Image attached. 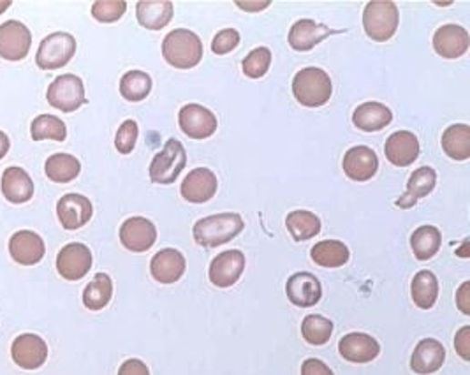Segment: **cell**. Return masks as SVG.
Instances as JSON below:
<instances>
[{"label":"cell","instance_id":"1","mask_svg":"<svg viewBox=\"0 0 470 375\" xmlns=\"http://www.w3.org/2000/svg\"><path fill=\"white\" fill-rule=\"evenodd\" d=\"M162 55L166 62L177 69H192L203 58V43L192 30L177 28L164 37Z\"/></svg>","mask_w":470,"mask_h":375},{"label":"cell","instance_id":"2","mask_svg":"<svg viewBox=\"0 0 470 375\" xmlns=\"http://www.w3.org/2000/svg\"><path fill=\"white\" fill-rule=\"evenodd\" d=\"M243 226L245 224L240 214L228 212V214L209 215L205 218H199L194 224L192 235L198 245L213 248L235 240L236 237L243 231Z\"/></svg>","mask_w":470,"mask_h":375},{"label":"cell","instance_id":"3","mask_svg":"<svg viewBox=\"0 0 470 375\" xmlns=\"http://www.w3.org/2000/svg\"><path fill=\"white\" fill-rule=\"evenodd\" d=\"M292 94L303 106H324L333 94L332 78L321 67H305L292 80Z\"/></svg>","mask_w":470,"mask_h":375},{"label":"cell","instance_id":"4","mask_svg":"<svg viewBox=\"0 0 470 375\" xmlns=\"http://www.w3.org/2000/svg\"><path fill=\"white\" fill-rule=\"evenodd\" d=\"M400 22L398 5L394 2H368L363 13L365 34L375 43H386L396 34Z\"/></svg>","mask_w":470,"mask_h":375},{"label":"cell","instance_id":"5","mask_svg":"<svg viewBox=\"0 0 470 375\" xmlns=\"http://www.w3.org/2000/svg\"><path fill=\"white\" fill-rule=\"evenodd\" d=\"M187 164V152L182 143L175 137L168 139L164 148L157 154L150 164V178L158 186H169L173 184Z\"/></svg>","mask_w":470,"mask_h":375},{"label":"cell","instance_id":"6","mask_svg":"<svg viewBox=\"0 0 470 375\" xmlns=\"http://www.w3.org/2000/svg\"><path fill=\"white\" fill-rule=\"evenodd\" d=\"M75 54L77 39L67 32H55L41 41L36 55V64L45 71L60 69L71 62Z\"/></svg>","mask_w":470,"mask_h":375},{"label":"cell","instance_id":"7","mask_svg":"<svg viewBox=\"0 0 470 375\" xmlns=\"http://www.w3.org/2000/svg\"><path fill=\"white\" fill-rule=\"evenodd\" d=\"M46 99L53 107L64 113H73L87 103L85 85L77 75H62L48 86Z\"/></svg>","mask_w":470,"mask_h":375},{"label":"cell","instance_id":"8","mask_svg":"<svg viewBox=\"0 0 470 375\" xmlns=\"http://www.w3.org/2000/svg\"><path fill=\"white\" fill-rule=\"evenodd\" d=\"M13 361L24 370H37L48 360V346L36 333H22L11 346Z\"/></svg>","mask_w":470,"mask_h":375},{"label":"cell","instance_id":"9","mask_svg":"<svg viewBox=\"0 0 470 375\" xmlns=\"http://www.w3.org/2000/svg\"><path fill=\"white\" fill-rule=\"evenodd\" d=\"M92 252L83 243H69L56 256V271L66 280H81L92 269Z\"/></svg>","mask_w":470,"mask_h":375},{"label":"cell","instance_id":"10","mask_svg":"<svg viewBox=\"0 0 470 375\" xmlns=\"http://www.w3.org/2000/svg\"><path fill=\"white\" fill-rule=\"evenodd\" d=\"M245 271V254L240 250H226L213 258L209 265V282L217 288H231Z\"/></svg>","mask_w":470,"mask_h":375},{"label":"cell","instance_id":"11","mask_svg":"<svg viewBox=\"0 0 470 375\" xmlns=\"http://www.w3.org/2000/svg\"><path fill=\"white\" fill-rule=\"evenodd\" d=\"M179 124L183 135L192 139H207L215 135L219 122L209 107L201 105H187L179 113Z\"/></svg>","mask_w":470,"mask_h":375},{"label":"cell","instance_id":"12","mask_svg":"<svg viewBox=\"0 0 470 375\" xmlns=\"http://www.w3.org/2000/svg\"><path fill=\"white\" fill-rule=\"evenodd\" d=\"M32 46L30 30L18 20H9L0 25V56L5 60L26 58Z\"/></svg>","mask_w":470,"mask_h":375},{"label":"cell","instance_id":"13","mask_svg":"<svg viewBox=\"0 0 470 375\" xmlns=\"http://www.w3.org/2000/svg\"><path fill=\"white\" fill-rule=\"evenodd\" d=\"M120 241L131 252H147L156 245V224L145 217H131L120 228Z\"/></svg>","mask_w":470,"mask_h":375},{"label":"cell","instance_id":"14","mask_svg":"<svg viewBox=\"0 0 470 375\" xmlns=\"http://www.w3.org/2000/svg\"><path fill=\"white\" fill-rule=\"evenodd\" d=\"M9 254L15 259V263L22 267H34L45 258L46 245L36 231L22 229L11 237Z\"/></svg>","mask_w":470,"mask_h":375},{"label":"cell","instance_id":"15","mask_svg":"<svg viewBox=\"0 0 470 375\" xmlns=\"http://www.w3.org/2000/svg\"><path fill=\"white\" fill-rule=\"evenodd\" d=\"M289 301L300 309H309L321 301L322 286L319 279L309 271H298L289 277L286 284Z\"/></svg>","mask_w":470,"mask_h":375},{"label":"cell","instance_id":"16","mask_svg":"<svg viewBox=\"0 0 470 375\" xmlns=\"http://www.w3.org/2000/svg\"><path fill=\"white\" fill-rule=\"evenodd\" d=\"M217 188H219V182L215 173L209 167H196L185 177L180 192L185 201L203 205L215 196Z\"/></svg>","mask_w":470,"mask_h":375},{"label":"cell","instance_id":"17","mask_svg":"<svg viewBox=\"0 0 470 375\" xmlns=\"http://www.w3.org/2000/svg\"><path fill=\"white\" fill-rule=\"evenodd\" d=\"M343 173L354 182H368L375 177L379 169V159L375 152L368 147H352L345 152L342 162Z\"/></svg>","mask_w":470,"mask_h":375},{"label":"cell","instance_id":"18","mask_svg":"<svg viewBox=\"0 0 470 375\" xmlns=\"http://www.w3.org/2000/svg\"><path fill=\"white\" fill-rule=\"evenodd\" d=\"M92 214H94V207L90 199L81 194H66L60 198L56 205L58 220L69 231L83 228L92 218Z\"/></svg>","mask_w":470,"mask_h":375},{"label":"cell","instance_id":"19","mask_svg":"<svg viewBox=\"0 0 470 375\" xmlns=\"http://www.w3.org/2000/svg\"><path fill=\"white\" fill-rule=\"evenodd\" d=\"M339 352L351 363H370L379 356L381 346L372 335L356 331L340 339Z\"/></svg>","mask_w":470,"mask_h":375},{"label":"cell","instance_id":"20","mask_svg":"<svg viewBox=\"0 0 470 375\" xmlns=\"http://www.w3.org/2000/svg\"><path fill=\"white\" fill-rule=\"evenodd\" d=\"M187 269L182 252L177 248H162L150 261V273L160 284L179 282Z\"/></svg>","mask_w":470,"mask_h":375},{"label":"cell","instance_id":"21","mask_svg":"<svg viewBox=\"0 0 470 375\" xmlns=\"http://www.w3.org/2000/svg\"><path fill=\"white\" fill-rule=\"evenodd\" d=\"M470 46V37L467 28L449 24L437 28L434 35V48L443 58H460L467 54Z\"/></svg>","mask_w":470,"mask_h":375},{"label":"cell","instance_id":"22","mask_svg":"<svg viewBox=\"0 0 470 375\" xmlns=\"http://www.w3.org/2000/svg\"><path fill=\"white\" fill-rule=\"evenodd\" d=\"M445 349L435 339H423L411 356V369L419 375L435 374L443 369Z\"/></svg>","mask_w":470,"mask_h":375},{"label":"cell","instance_id":"23","mask_svg":"<svg viewBox=\"0 0 470 375\" xmlns=\"http://www.w3.org/2000/svg\"><path fill=\"white\" fill-rule=\"evenodd\" d=\"M384 154L393 166L407 167L419 157L418 137L411 131L393 133L384 145Z\"/></svg>","mask_w":470,"mask_h":375},{"label":"cell","instance_id":"24","mask_svg":"<svg viewBox=\"0 0 470 375\" xmlns=\"http://www.w3.org/2000/svg\"><path fill=\"white\" fill-rule=\"evenodd\" d=\"M332 34H340V30H332L313 20H298L289 30V45L296 52H311Z\"/></svg>","mask_w":470,"mask_h":375},{"label":"cell","instance_id":"25","mask_svg":"<svg viewBox=\"0 0 470 375\" xmlns=\"http://www.w3.org/2000/svg\"><path fill=\"white\" fill-rule=\"evenodd\" d=\"M437 184V173L434 167L430 166H423L416 169L409 182H407V190L404 196H400V199L396 201V207H400L402 210H409L413 208L419 199L426 198Z\"/></svg>","mask_w":470,"mask_h":375},{"label":"cell","instance_id":"26","mask_svg":"<svg viewBox=\"0 0 470 375\" xmlns=\"http://www.w3.org/2000/svg\"><path fill=\"white\" fill-rule=\"evenodd\" d=\"M2 194L9 203L22 205L34 196V184L24 167L11 166L2 173Z\"/></svg>","mask_w":470,"mask_h":375},{"label":"cell","instance_id":"27","mask_svg":"<svg viewBox=\"0 0 470 375\" xmlns=\"http://www.w3.org/2000/svg\"><path fill=\"white\" fill-rule=\"evenodd\" d=\"M393 113L390 107L383 103H363L354 109L352 124L363 133H377L392 124Z\"/></svg>","mask_w":470,"mask_h":375},{"label":"cell","instance_id":"28","mask_svg":"<svg viewBox=\"0 0 470 375\" xmlns=\"http://www.w3.org/2000/svg\"><path fill=\"white\" fill-rule=\"evenodd\" d=\"M175 13V5L169 0L160 2H138L136 4V16L141 27L148 30H160L168 27Z\"/></svg>","mask_w":470,"mask_h":375},{"label":"cell","instance_id":"29","mask_svg":"<svg viewBox=\"0 0 470 375\" xmlns=\"http://www.w3.org/2000/svg\"><path fill=\"white\" fill-rule=\"evenodd\" d=\"M311 258L321 269H340L347 265L351 252L343 241L322 240L313 245Z\"/></svg>","mask_w":470,"mask_h":375},{"label":"cell","instance_id":"30","mask_svg":"<svg viewBox=\"0 0 470 375\" xmlns=\"http://www.w3.org/2000/svg\"><path fill=\"white\" fill-rule=\"evenodd\" d=\"M411 296L414 305L423 310H430L439 298V280L430 269H421L411 284Z\"/></svg>","mask_w":470,"mask_h":375},{"label":"cell","instance_id":"31","mask_svg":"<svg viewBox=\"0 0 470 375\" xmlns=\"http://www.w3.org/2000/svg\"><path fill=\"white\" fill-rule=\"evenodd\" d=\"M443 150L455 161H467L470 157V127L467 124L449 126L443 135Z\"/></svg>","mask_w":470,"mask_h":375},{"label":"cell","instance_id":"32","mask_svg":"<svg viewBox=\"0 0 470 375\" xmlns=\"http://www.w3.org/2000/svg\"><path fill=\"white\" fill-rule=\"evenodd\" d=\"M441 245L443 235L435 226H421L411 237V247L419 261L432 259L439 252Z\"/></svg>","mask_w":470,"mask_h":375},{"label":"cell","instance_id":"33","mask_svg":"<svg viewBox=\"0 0 470 375\" xmlns=\"http://www.w3.org/2000/svg\"><path fill=\"white\" fill-rule=\"evenodd\" d=\"M113 282L107 273H97L83 291V303L88 310H103L111 301Z\"/></svg>","mask_w":470,"mask_h":375},{"label":"cell","instance_id":"34","mask_svg":"<svg viewBox=\"0 0 470 375\" xmlns=\"http://www.w3.org/2000/svg\"><path fill=\"white\" fill-rule=\"evenodd\" d=\"M286 226L296 241H307L321 233V218L309 210H294L288 215Z\"/></svg>","mask_w":470,"mask_h":375},{"label":"cell","instance_id":"35","mask_svg":"<svg viewBox=\"0 0 470 375\" xmlns=\"http://www.w3.org/2000/svg\"><path fill=\"white\" fill-rule=\"evenodd\" d=\"M46 177L56 184H67L75 180L81 171V164L71 154H55L45 164Z\"/></svg>","mask_w":470,"mask_h":375},{"label":"cell","instance_id":"36","mask_svg":"<svg viewBox=\"0 0 470 375\" xmlns=\"http://www.w3.org/2000/svg\"><path fill=\"white\" fill-rule=\"evenodd\" d=\"M152 92V78L143 71H129L120 80V94L131 103H139Z\"/></svg>","mask_w":470,"mask_h":375},{"label":"cell","instance_id":"37","mask_svg":"<svg viewBox=\"0 0 470 375\" xmlns=\"http://www.w3.org/2000/svg\"><path fill=\"white\" fill-rule=\"evenodd\" d=\"M301 335L305 342L311 346H324L330 342L333 335V322L326 319L324 316L311 314L301 322Z\"/></svg>","mask_w":470,"mask_h":375},{"label":"cell","instance_id":"38","mask_svg":"<svg viewBox=\"0 0 470 375\" xmlns=\"http://www.w3.org/2000/svg\"><path fill=\"white\" fill-rule=\"evenodd\" d=\"M30 135H32L34 141H43V139L66 141L67 127L58 117L39 115V117L34 118V122L30 126Z\"/></svg>","mask_w":470,"mask_h":375},{"label":"cell","instance_id":"39","mask_svg":"<svg viewBox=\"0 0 470 375\" xmlns=\"http://www.w3.org/2000/svg\"><path fill=\"white\" fill-rule=\"evenodd\" d=\"M270 66H271V52L264 46L252 50L241 62L243 75L252 78V80L262 78L268 73Z\"/></svg>","mask_w":470,"mask_h":375},{"label":"cell","instance_id":"40","mask_svg":"<svg viewBox=\"0 0 470 375\" xmlns=\"http://www.w3.org/2000/svg\"><path fill=\"white\" fill-rule=\"evenodd\" d=\"M128 11V2L124 0H97L92 4V16L101 24L118 22Z\"/></svg>","mask_w":470,"mask_h":375},{"label":"cell","instance_id":"41","mask_svg":"<svg viewBox=\"0 0 470 375\" xmlns=\"http://www.w3.org/2000/svg\"><path fill=\"white\" fill-rule=\"evenodd\" d=\"M138 136H139V129H138V124L134 120H126L115 136V147L120 154L128 156L131 154L136 147V141H138Z\"/></svg>","mask_w":470,"mask_h":375},{"label":"cell","instance_id":"42","mask_svg":"<svg viewBox=\"0 0 470 375\" xmlns=\"http://www.w3.org/2000/svg\"><path fill=\"white\" fill-rule=\"evenodd\" d=\"M240 45V34L235 28H224L217 32L211 41V52L215 55L231 54Z\"/></svg>","mask_w":470,"mask_h":375},{"label":"cell","instance_id":"43","mask_svg":"<svg viewBox=\"0 0 470 375\" xmlns=\"http://www.w3.org/2000/svg\"><path fill=\"white\" fill-rule=\"evenodd\" d=\"M455 349L462 360L470 361V326H464L455 337Z\"/></svg>","mask_w":470,"mask_h":375},{"label":"cell","instance_id":"44","mask_svg":"<svg viewBox=\"0 0 470 375\" xmlns=\"http://www.w3.org/2000/svg\"><path fill=\"white\" fill-rule=\"evenodd\" d=\"M301 375H335L333 370L321 360L309 358L301 365Z\"/></svg>","mask_w":470,"mask_h":375},{"label":"cell","instance_id":"45","mask_svg":"<svg viewBox=\"0 0 470 375\" xmlns=\"http://www.w3.org/2000/svg\"><path fill=\"white\" fill-rule=\"evenodd\" d=\"M118 375H150V370L141 360L132 358L122 363V367L118 369Z\"/></svg>","mask_w":470,"mask_h":375},{"label":"cell","instance_id":"46","mask_svg":"<svg viewBox=\"0 0 470 375\" xmlns=\"http://www.w3.org/2000/svg\"><path fill=\"white\" fill-rule=\"evenodd\" d=\"M456 305H458V309L465 314V316H470V282H464L462 286H460V289L456 291Z\"/></svg>","mask_w":470,"mask_h":375},{"label":"cell","instance_id":"47","mask_svg":"<svg viewBox=\"0 0 470 375\" xmlns=\"http://www.w3.org/2000/svg\"><path fill=\"white\" fill-rule=\"evenodd\" d=\"M236 5L249 13H260L262 9L270 7V2H236Z\"/></svg>","mask_w":470,"mask_h":375},{"label":"cell","instance_id":"48","mask_svg":"<svg viewBox=\"0 0 470 375\" xmlns=\"http://www.w3.org/2000/svg\"><path fill=\"white\" fill-rule=\"evenodd\" d=\"M9 147H11V141L5 133L0 131V161L5 157V154L9 152Z\"/></svg>","mask_w":470,"mask_h":375},{"label":"cell","instance_id":"49","mask_svg":"<svg viewBox=\"0 0 470 375\" xmlns=\"http://www.w3.org/2000/svg\"><path fill=\"white\" fill-rule=\"evenodd\" d=\"M11 7V0H0V15Z\"/></svg>","mask_w":470,"mask_h":375}]
</instances>
